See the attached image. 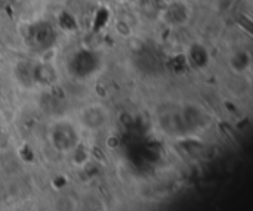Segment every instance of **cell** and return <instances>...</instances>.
I'll list each match as a JSON object with an SVG mask.
<instances>
[{
  "label": "cell",
  "instance_id": "6da1fadb",
  "mask_svg": "<svg viewBox=\"0 0 253 211\" xmlns=\"http://www.w3.org/2000/svg\"><path fill=\"white\" fill-rule=\"evenodd\" d=\"M168 4L163 10V19L169 25H182L190 18V7L182 0H166Z\"/></svg>",
  "mask_w": 253,
  "mask_h": 211
}]
</instances>
